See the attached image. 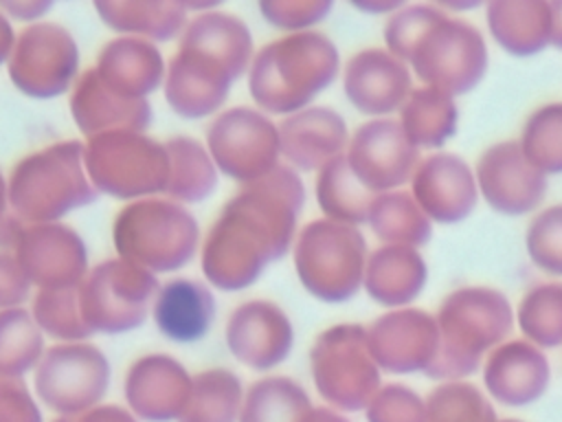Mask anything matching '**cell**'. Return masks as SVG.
<instances>
[{"label": "cell", "mask_w": 562, "mask_h": 422, "mask_svg": "<svg viewBox=\"0 0 562 422\" xmlns=\"http://www.w3.org/2000/svg\"><path fill=\"white\" fill-rule=\"evenodd\" d=\"M215 310V295L206 281L195 277H171L158 288L151 319L167 341L189 345L209 336Z\"/></svg>", "instance_id": "obj_27"}, {"label": "cell", "mask_w": 562, "mask_h": 422, "mask_svg": "<svg viewBox=\"0 0 562 422\" xmlns=\"http://www.w3.org/2000/svg\"><path fill=\"white\" fill-rule=\"evenodd\" d=\"M116 257L149 273L169 275L184 268L200 251L195 215L167 196L127 202L112 222Z\"/></svg>", "instance_id": "obj_5"}, {"label": "cell", "mask_w": 562, "mask_h": 422, "mask_svg": "<svg viewBox=\"0 0 562 422\" xmlns=\"http://www.w3.org/2000/svg\"><path fill=\"white\" fill-rule=\"evenodd\" d=\"M520 149L544 176L562 174V101L531 110L520 130Z\"/></svg>", "instance_id": "obj_41"}, {"label": "cell", "mask_w": 562, "mask_h": 422, "mask_svg": "<svg viewBox=\"0 0 562 422\" xmlns=\"http://www.w3.org/2000/svg\"><path fill=\"white\" fill-rule=\"evenodd\" d=\"M443 13L446 11L439 4H404L400 11L389 15L384 24V48L406 64L415 44Z\"/></svg>", "instance_id": "obj_44"}, {"label": "cell", "mask_w": 562, "mask_h": 422, "mask_svg": "<svg viewBox=\"0 0 562 422\" xmlns=\"http://www.w3.org/2000/svg\"><path fill=\"white\" fill-rule=\"evenodd\" d=\"M492 40L512 57H533L551 46V7L547 0H492L485 4Z\"/></svg>", "instance_id": "obj_29"}, {"label": "cell", "mask_w": 562, "mask_h": 422, "mask_svg": "<svg viewBox=\"0 0 562 422\" xmlns=\"http://www.w3.org/2000/svg\"><path fill=\"white\" fill-rule=\"evenodd\" d=\"M178 46L195 48L215 57L235 75V79L246 77L255 57V44L248 24L239 15L226 13L220 7L189 18Z\"/></svg>", "instance_id": "obj_30"}, {"label": "cell", "mask_w": 562, "mask_h": 422, "mask_svg": "<svg viewBox=\"0 0 562 422\" xmlns=\"http://www.w3.org/2000/svg\"><path fill=\"white\" fill-rule=\"evenodd\" d=\"M24 226H26V222L9 209V211L0 218V251L13 253V248H15L18 240H20Z\"/></svg>", "instance_id": "obj_51"}, {"label": "cell", "mask_w": 562, "mask_h": 422, "mask_svg": "<svg viewBox=\"0 0 562 422\" xmlns=\"http://www.w3.org/2000/svg\"><path fill=\"white\" fill-rule=\"evenodd\" d=\"M424 398L408 385H382L364 409L367 422H424Z\"/></svg>", "instance_id": "obj_46"}, {"label": "cell", "mask_w": 562, "mask_h": 422, "mask_svg": "<svg viewBox=\"0 0 562 422\" xmlns=\"http://www.w3.org/2000/svg\"><path fill=\"white\" fill-rule=\"evenodd\" d=\"M81 55L75 35L59 22L42 20L24 26L7 62V75L29 99H57L70 95L79 79Z\"/></svg>", "instance_id": "obj_11"}, {"label": "cell", "mask_w": 562, "mask_h": 422, "mask_svg": "<svg viewBox=\"0 0 562 422\" xmlns=\"http://www.w3.org/2000/svg\"><path fill=\"white\" fill-rule=\"evenodd\" d=\"M33 286L18 264L15 255L0 251V310L24 308L33 299Z\"/></svg>", "instance_id": "obj_48"}, {"label": "cell", "mask_w": 562, "mask_h": 422, "mask_svg": "<svg viewBox=\"0 0 562 422\" xmlns=\"http://www.w3.org/2000/svg\"><path fill=\"white\" fill-rule=\"evenodd\" d=\"M303 204V178L285 163L241 185L202 237L204 281L222 292L250 288L272 262L292 251Z\"/></svg>", "instance_id": "obj_1"}, {"label": "cell", "mask_w": 562, "mask_h": 422, "mask_svg": "<svg viewBox=\"0 0 562 422\" xmlns=\"http://www.w3.org/2000/svg\"><path fill=\"white\" fill-rule=\"evenodd\" d=\"M373 360L386 374H426L439 349L437 316L422 308H395L367 325Z\"/></svg>", "instance_id": "obj_17"}, {"label": "cell", "mask_w": 562, "mask_h": 422, "mask_svg": "<svg viewBox=\"0 0 562 422\" xmlns=\"http://www.w3.org/2000/svg\"><path fill=\"white\" fill-rule=\"evenodd\" d=\"M246 387L228 367L193 374L191 393L178 422H239Z\"/></svg>", "instance_id": "obj_35"}, {"label": "cell", "mask_w": 562, "mask_h": 422, "mask_svg": "<svg viewBox=\"0 0 562 422\" xmlns=\"http://www.w3.org/2000/svg\"><path fill=\"white\" fill-rule=\"evenodd\" d=\"M551 382V365L544 349L525 338H507L483 360V385L492 400L505 407L538 402Z\"/></svg>", "instance_id": "obj_23"}, {"label": "cell", "mask_w": 562, "mask_h": 422, "mask_svg": "<svg viewBox=\"0 0 562 422\" xmlns=\"http://www.w3.org/2000/svg\"><path fill=\"white\" fill-rule=\"evenodd\" d=\"M15 37L18 33L13 31V24L11 20L0 11V66L9 62L11 53H13V46H15Z\"/></svg>", "instance_id": "obj_53"}, {"label": "cell", "mask_w": 562, "mask_h": 422, "mask_svg": "<svg viewBox=\"0 0 562 422\" xmlns=\"http://www.w3.org/2000/svg\"><path fill=\"white\" fill-rule=\"evenodd\" d=\"M397 114L404 134L419 152L441 149L459 130V108L454 99L430 86L413 88Z\"/></svg>", "instance_id": "obj_33"}, {"label": "cell", "mask_w": 562, "mask_h": 422, "mask_svg": "<svg viewBox=\"0 0 562 422\" xmlns=\"http://www.w3.org/2000/svg\"><path fill=\"white\" fill-rule=\"evenodd\" d=\"M9 211V182L7 176L0 171V218Z\"/></svg>", "instance_id": "obj_56"}, {"label": "cell", "mask_w": 562, "mask_h": 422, "mask_svg": "<svg viewBox=\"0 0 562 422\" xmlns=\"http://www.w3.org/2000/svg\"><path fill=\"white\" fill-rule=\"evenodd\" d=\"M31 310H0V376L24 378L40 365L46 345Z\"/></svg>", "instance_id": "obj_38"}, {"label": "cell", "mask_w": 562, "mask_h": 422, "mask_svg": "<svg viewBox=\"0 0 562 422\" xmlns=\"http://www.w3.org/2000/svg\"><path fill=\"white\" fill-rule=\"evenodd\" d=\"M422 81L448 97L472 92L485 77L490 53L483 33L468 20L443 13L406 59Z\"/></svg>", "instance_id": "obj_9"}, {"label": "cell", "mask_w": 562, "mask_h": 422, "mask_svg": "<svg viewBox=\"0 0 562 422\" xmlns=\"http://www.w3.org/2000/svg\"><path fill=\"white\" fill-rule=\"evenodd\" d=\"M498 422H522V420H516V418H507V420H498Z\"/></svg>", "instance_id": "obj_57"}, {"label": "cell", "mask_w": 562, "mask_h": 422, "mask_svg": "<svg viewBox=\"0 0 562 422\" xmlns=\"http://www.w3.org/2000/svg\"><path fill=\"white\" fill-rule=\"evenodd\" d=\"M68 110L83 138L116 130L147 132L154 121L149 101L121 97L99 79L94 68H86L79 75L70 90Z\"/></svg>", "instance_id": "obj_25"}, {"label": "cell", "mask_w": 562, "mask_h": 422, "mask_svg": "<svg viewBox=\"0 0 562 422\" xmlns=\"http://www.w3.org/2000/svg\"><path fill=\"white\" fill-rule=\"evenodd\" d=\"M340 73V53L321 31L285 33L259 51L246 73L248 95L261 112L290 116L314 106Z\"/></svg>", "instance_id": "obj_2"}, {"label": "cell", "mask_w": 562, "mask_h": 422, "mask_svg": "<svg viewBox=\"0 0 562 422\" xmlns=\"http://www.w3.org/2000/svg\"><path fill=\"white\" fill-rule=\"evenodd\" d=\"M0 422H44L42 404L24 378L0 376Z\"/></svg>", "instance_id": "obj_47"}, {"label": "cell", "mask_w": 562, "mask_h": 422, "mask_svg": "<svg viewBox=\"0 0 562 422\" xmlns=\"http://www.w3.org/2000/svg\"><path fill=\"white\" fill-rule=\"evenodd\" d=\"M204 145L217 171L248 185L281 165L279 123L252 106L224 108L211 119Z\"/></svg>", "instance_id": "obj_12"}, {"label": "cell", "mask_w": 562, "mask_h": 422, "mask_svg": "<svg viewBox=\"0 0 562 422\" xmlns=\"http://www.w3.org/2000/svg\"><path fill=\"white\" fill-rule=\"evenodd\" d=\"M235 75L215 57L178 46L167 62L162 95L173 114L187 121L217 116L235 84Z\"/></svg>", "instance_id": "obj_19"}, {"label": "cell", "mask_w": 562, "mask_h": 422, "mask_svg": "<svg viewBox=\"0 0 562 422\" xmlns=\"http://www.w3.org/2000/svg\"><path fill=\"white\" fill-rule=\"evenodd\" d=\"M160 281L154 273L121 257L99 262L79 284L83 319L92 334H125L151 314Z\"/></svg>", "instance_id": "obj_10"}, {"label": "cell", "mask_w": 562, "mask_h": 422, "mask_svg": "<svg viewBox=\"0 0 562 422\" xmlns=\"http://www.w3.org/2000/svg\"><path fill=\"white\" fill-rule=\"evenodd\" d=\"M310 374L323 402L340 413L364 411L382 387V369L371 356L367 325L336 323L310 347Z\"/></svg>", "instance_id": "obj_8"}, {"label": "cell", "mask_w": 562, "mask_h": 422, "mask_svg": "<svg viewBox=\"0 0 562 422\" xmlns=\"http://www.w3.org/2000/svg\"><path fill=\"white\" fill-rule=\"evenodd\" d=\"M474 176L487 207L509 218L536 211L549 189L547 176L527 160L518 141H498L483 149Z\"/></svg>", "instance_id": "obj_16"}, {"label": "cell", "mask_w": 562, "mask_h": 422, "mask_svg": "<svg viewBox=\"0 0 562 422\" xmlns=\"http://www.w3.org/2000/svg\"><path fill=\"white\" fill-rule=\"evenodd\" d=\"M83 163L99 196L134 202L165 196L169 152L165 141L147 132L116 130L83 141Z\"/></svg>", "instance_id": "obj_7"}, {"label": "cell", "mask_w": 562, "mask_h": 422, "mask_svg": "<svg viewBox=\"0 0 562 422\" xmlns=\"http://www.w3.org/2000/svg\"><path fill=\"white\" fill-rule=\"evenodd\" d=\"M53 9V2L50 0H2L0 2V11L13 22H24L26 26L29 24H35V22H42L48 11Z\"/></svg>", "instance_id": "obj_50"}, {"label": "cell", "mask_w": 562, "mask_h": 422, "mask_svg": "<svg viewBox=\"0 0 562 422\" xmlns=\"http://www.w3.org/2000/svg\"><path fill=\"white\" fill-rule=\"evenodd\" d=\"M424 422H498L492 400L468 380L439 382L424 398Z\"/></svg>", "instance_id": "obj_42"}, {"label": "cell", "mask_w": 562, "mask_h": 422, "mask_svg": "<svg viewBox=\"0 0 562 422\" xmlns=\"http://www.w3.org/2000/svg\"><path fill=\"white\" fill-rule=\"evenodd\" d=\"M31 314L44 336L57 343H77L92 336L79 301V286L64 290H35Z\"/></svg>", "instance_id": "obj_40"}, {"label": "cell", "mask_w": 562, "mask_h": 422, "mask_svg": "<svg viewBox=\"0 0 562 422\" xmlns=\"http://www.w3.org/2000/svg\"><path fill=\"white\" fill-rule=\"evenodd\" d=\"M411 193L422 211L439 224H457L470 218L479 204L474 169L452 152H435L419 160Z\"/></svg>", "instance_id": "obj_22"}, {"label": "cell", "mask_w": 562, "mask_h": 422, "mask_svg": "<svg viewBox=\"0 0 562 422\" xmlns=\"http://www.w3.org/2000/svg\"><path fill=\"white\" fill-rule=\"evenodd\" d=\"M92 9L110 31L154 44L180 40L189 24L184 2L176 0H108L92 2Z\"/></svg>", "instance_id": "obj_31"}, {"label": "cell", "mask_w": 562, "mask_h": 422, "mask_svg": "<svg viewBox=\"0 0 562 422\" xmlns=\"http://www.w3.org/2000/svg\"><path fill=\"white\" fill-rule=\"evenodd\" d=\"M345 158L353 176L375 196L397 191L411 182L422 160L400 121L391 116L369 119L358 125L349 136Z\"/></svg>", "instance_id": "obj_14"}, {"label": "cell", "mask_w": 562, "mask_h": 422, "mask_svg": "<svg viewBox=\"0 0 562 422\" xmlns=\"http://www.w3.org/2000/svg\"><path fill=\"white\" fill-rule=\"evenodd\" d=\"M367 224L382 244L426 246L432 237V220L422 211L411 191L378 193L371 202Z\"/></svg>", "instance_id": "obj_34"}, {"label": "cell", "mask_w": 562, "mask_h": 422, "mask_svg": "<svg viewBox=\"0 0 562 422\" xmlns=\"http://www.w3.org/2000/svg\"><path fill=\"white\" fill-rule=\"evenodd\" d=\"M369 248L358 226L318 218L299 229L294 273L307 295L323 303L351 301L364 281Z\"/></svg>", "instance_id": "obj_6"}, {"label": "cell", "mask_w": 562, "mask_h": 422, "mask_svg": "<svg viewBox=\"0 0 562 422\" xmlns=\"http://www.w3.org/2000/svg\"><path fill=\"white\" fill-rule=\"evenodd\" d=\"M224 341L237 363L252 371H270L290 358L294 325L279 303L250 299L228 314Z\"/></svg>", "instance_id": "obj_18"}, {"label": "cell", "mask_w": 562, "mask_h": 422, "mask_svg": "<svg viewBox=\"0 0 562 422\" xmlns=\"http://www.w3.org/2000/svg\"><path fill=\"white\" fill-rule=\"evenodd\" d=\"M7 182L9 209L29 224L61 222L99 198L86 171L83 141L77 138L55 141L22 156Z\"/></svg>", "instance_id": "obj_4"}, {"label": "cell", "mask_w": 562, "mask_h": 422, "mask_svg": "<svg viewBox=\"0 0 562 422\" xmlns=\"http://www.w3.org/2000/svg\"><path fill=\"white\" fill-rule=\"evenodd\" d=\"M551 46L562 51V0H551Z\"/></svg>", "instance_id": "obj_55"}, {"label": "cell", "mask_w": 562, "mask_h": 422, "mask_svg": "<svg viewBox=\"0 0 562 422\" xmlns=\"http://www.w3.org/2000/svg\"><path fill=\"white\" fill-rule=\"evenodd\" d=\"M439 349L424 374L430 380H465L485 356L507 341L516 312L505 292L492 286H461L448 292L437 310Z\"/></svg>", "instance_id": "obj_3"}, {"label": "cell", "mask_w": 562, "mask_h": 422, "mask_svg": "<svg viewBox=\"0 0 562 422\" xmlns=\"http://www.w3.org/2000/svg\"><path fill=\"white\" fill-rule=\"evenodd\" d=\"M525 248L540 270L562 277V202L544 207L529 220Z\"/></svg>", "instance_id": "obj_43"}, {"label": "cell", "mask_w": 562, "mask_h": 422, "mask_svg": "<svg viewBox=\"0 0 562 422\" xmlns=\"http://www.w3.org/2000/svg\"><path fill=\"white\" fill-rule=\"evenodd\" d=\"M169 152V182L165 196L189 207L209 200L220 180V171L204 145L187 134L165 141Z\"/></svg>", "instance_id": "obj_32"}, {"label": "cell", "mask_w": 562, "mask_h": 422, "mask_svg": "<svg viewBox=\"0 0 562 422\" xmlns=\"http://www.w3.org/2000/svg\"><path fill=\"white\" fill-rule=\"evenodd\" d=\"M301 422H351V420H349L345 413H340V411H336V409L323 404V407H312V409L303 415Z\"/></svg>", "instance_id": "obj_54"}, {"label": "cell", "mask_w": 562, "mask_h": 422, "mask_svg": "<svg viewBox=\"0 0 562 422\" xmlns=\"http://www.w3.org/2000/svg\"><path fill=\"white\" fill-rule=\"evenodd\" d=\"M428 264L419 248L382 244L369 253L362 288L384 308H408L426 288Z\"/></svg>", "instance_id": "obj_28"}, {"label": "cell", "mask_w": 562, "mask_h": 422, "mask_svg": "<svg viewBox=\"0 0 562 422\" xmlns=\"http://www.w3.org/2000/svg\"><path fill=\"white\" fill-rule=\"evenodd\" d=\"M191 382L193 374L178 358L165 352L143 354L125 371V407L140 422H178L187 407Z\"/></svg>", "instance_id": "obj_20"}, {"label": "cell", "mask_w": 562, "mask_h": 422, "mask_svg": "<svg viewBox=\"0 0 562 422\" xmlns=\"http://www.w3.org/2000/svg\"><path fill=\"white\" fill-rule=\"evenodd\" d=\"M312 407V398L299 380L272 374L246 387L239 422H301Z\"/></svg>", "instance_id": "obj_37"}, {"label": "cell", "mask_w": 562, "mask_h": 422, "mask_svg": "<svg viewBox=\"0 0 562 422\" xmlns=\"http://www.w3.org/2000/svg\"><path fill=\"white\" fill-rule=\"evenodd\" d=\"M92 68L110 90L138 101H149L162 88L167 75V62L158 44L127 35L105 42Z\"/></svg>", "instance_id": "obj_26"}, {"label": "cell", "mask_w": 562, "mask_h": 422, "mask_svg": "<svg viewBox=\"0 0 562 422\" xmlns=\"http://www.w3.org/2000/svg\"><path fill=\"white\" fill-rule=\"evenodd\" d=\"M110 380V360L97 345L55 343L33 371V393L55 415H75L101 404Z\"/></svg>", "instance_id": "obj_13"}, {"label": "cell", "mask_w": 562, "mask_h": 422, "mask_svg": "<svg viewBox=\"0 0 562 422\" xmlns=\"http://www.w3.org/2000/svg\"><path fill=\"white\" fill-rule=\"evenodd\" d=\"M516 323L522 338L540 349L562 345V281L531 286L518 301Z\"/></svg>", "instance_id": "obj_39"}, {"label": "cell", "mask_w": 562, "mask_h": 422, "mask_svg": "<svg viewBox=\"0 0 562 422\" xmlns=\"http://www.w3.org/2000/svg\"><path fill=\"white\" fill-rule=\"evenodd\" d=\"M261 18L285 33L314 31L334 9L331 0H261L257 4Z\"/></svg>", "instance_id": "obj_45"}, {"label": "cell", "mask_w": 562, "mask_h": 422, "mask_svg": "<svg viewBox=\"0 0 562 422\" xmlns=\"http://www.w3.org/2000/svg\"><path fill=\"white\" fill-rule=\"evenodd\" d=\"M413 88L408 64L386 48H362L342 68V92L347 101L371 119H386L400 112Z\"/></svg>", "instance_id": "obj_21"}, {"label": "cell", "mask_w": 562, "mask_h": 422, "mask_svg": "<svg viewBox=\"0 0 562 422\" xmlns=\"http://www.w3.org/2000/svg\"><path fill=\"white\" fill-rule=\"evenodd\" d=\"M13 255L35 290L77 288L90 270L83 237L64 222H26Z\"/></svg>", "instance_id": "obj_15"}, {"label": "cell", "mask_w": 562, "mask_h": 422, "mask_svg": "<svg viewBox=\"0 0 562 422\" xmlns=\"http://www.w3.org/2000/svg\"><path fill=\"white\" fill-rule=\"evenodd\" d=\"M406 2L402 0H353L351 7L369 13V15H393L395 11H400Z\"/></svg>", "instance_id": "obj_52"}, {"label": "cell", "mask_w": 562, "mask_h": 422, "mask_svg": "<svg viewBox=\"0 0 562 422\" xmlns=\"http://www.w3.org/2000/svg\"><path fill=\"white\" fill-rule=\"evenodd\" d=\"M316 202L323 211V218L360 226L367 224L371 202L375 198L351 171L345 154L327 163L316 174Z\"/></svg>", "instance_id": "obj_36"}, {"label": "cell", "mask_w": 562, "mask_h": 422, "mask_svg": "<svg viewBox=\"0 0 562 422\" xmlns=\"http://www.w3.org/2000/svg\"><path fill=\"white\" fill-rule=\"evenodd\" d=\"M53 422H140L127 407L101 402L75 415H55Z\"/></svg>", "instance_id": "obj_49"}, {"label": "cell", "mask_w": 562, "mask_h": 422, "mask_svg": "<svg viewBox=\"0 0 562 422\" xmlns=\"http://www.w3.org/2000/svg\"><path fill=\"white\" fill-rule=\"evenodd\" d=\"M281 158L296 171H321L342 156L349 127L340 112L327 106H310L279 121Z\"/></svg>", "instance_id": "obj_24"}]
</instances>
